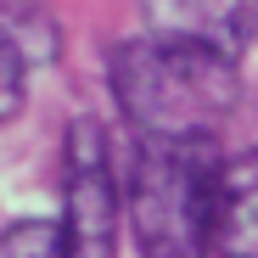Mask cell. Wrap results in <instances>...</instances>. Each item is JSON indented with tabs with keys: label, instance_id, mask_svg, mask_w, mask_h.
<instances>
[{
	"label": "cell",
	"instance_id": "cell-3",
	"mask_svg": "<svg viewBox=\"0 0 258 258\" xmlns=\"http://www.w3.org/2000/svg\"><path fill=\"white\" fill-rule=\"evenodd\" d=\"M118 180L107 163V135L96 118L68 123L62 146V241L68 258H112L118 252Z\"/></svg>",
	"mask_w": 258,
	"mask_h": 258
},
{
	"label": "cell",
	"instance_id": "cell-1",
	"mask_svg": "<svg viewBox=\"0 0 258 258\" xmlns=\"http://www.w3.org/2000/svg\"><path fill=\"white\" fill-rule=\"evenodd\" d=\"M112 96L135 135H213L236 107V56L157 28L118 45Z\"/></svg>",
	"mask_w": 258,
	"mask_h": 258
},
{
	"label": "cell",
	"instance_id": "cell-2",
	"mask_svg": "<svg viewBox=\"0 0 258 258\" xmlns=\"http://www.w3.org/2000/svg\"><path fill=\"white\" fill-rule=\"evenodd\" d=\"M225 163L213 135H135L129 152V230L141 258H208Z\"/></svg>",
	"mask_w": 258,
	"mask_h": 258
},
{
	"label": "cell",
	"instance_id": "cell-7",
	"mask_svg": "<svg viewBox=\"0 0 258 258\" xmlns=\"http://www.w3.org/2000/svg\"><path fill=\"white\" fill-rule=\"evenodd\" d=\"M0 258H68L62 241V219H17L6 225V241H0Z\"/></svg>",
	"mask_w": 258,
	"mask_h": 258
},
{
	"label": "cell",
	"instance_id": "cell-6",
	"mask_svg": "<svg viewBox=\"0 0 258 258\" xmlns=\"http://www.w3.org/2000/svg\"><path fill=\"white\" fill-rule=\"evenodd\" d=\"M219 258H258V152L225 163L219 180V219H213Z\"/></svg>",
	"mask_w": 258,
	"mask_h": 258
},
{
	"label": "cell",
	"instance_id": "cell-5",
	"mask_svg": "<svg viewBox=\"0 0 258 258\" xmlns=\"http://www.w3.org/2000/svg\"><path fill=\"white\" fill-rule=\"evenodd\" d=\"M146 6L163 34L208 39L230 56H241L258 39V0H146Z\"/></svg>",
	"mask_w": 258,
	"mask_h": 258
},
{
	"label": "cell",
	"instance_id": "cell-4",
	"mask_svg": "<svg viewBox=\"0 0 258 258\" xmlns=\"http://www.w3.org/2000/svg\"><path fill=\"white\" fill-rule=\"evenodd\" d=\"M62 51V34L56 17L34 0H6V34H0V112H17L23 107V84L28 68H45Z\"/></svg>",
	"mask_w": 258,
	"mask_h": 258
}]
</instances>
